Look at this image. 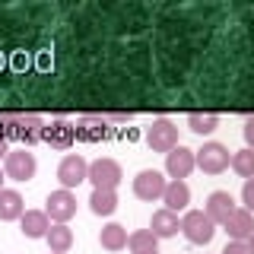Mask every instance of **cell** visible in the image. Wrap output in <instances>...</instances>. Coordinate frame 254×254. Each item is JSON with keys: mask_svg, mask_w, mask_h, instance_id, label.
I'll use <instances>...</instances> for the list:
<instances>
[{"mask_svg": "<svg viewBox=\"0 0 254 254\" xmlns=\"http://www.w3.org/2000/svg\"><path fill=\"white\" fill-rule=\"evenodd\" d=\"M89 210L95 213V216H111V213L118 210V194H115V190H99V188H92Z\"/></svg>", "mask_w": 254, "mask_h": 254, "instance_id": "cell-21", "label": "cell"}, {"mask_svg": "<svg viewBox=\"0 0 254 254\" xmlns=\"http://www.w3.org/2000/svg\"><path fill=\"white\" fill-rule=\"evenodd\" d=\"M248 248H251V254H254V232H251V238H248Z\"/></svg>", "mask_w": 254, "mask_h": 254, "instance_id": "cell-31", "label": "cell"}, {"mask_svg": "<svg viewBox=\"0 0 254 254\" xmlns=\"http://www.w3.org/2000/svg\"><path fill=\"white\" fill-rule=\"evenodd\" d=\"M19 229L26 238H45L48 229H51V219L45 216V210H26L19 216Z\"/></svg>", "mask_w": 254, "mask_h": 254, "instance_id": "cell-15", "label": "cell"}, {"mask_svg": "<svg viewBox=\"0 0 254 254\" xmlns=\"http://www.w3.org/2000/svg\"><path fill=\"white\" fill-rule=\"evenodd\" d=\"M194 169H197L194 149H188V146H181V143H178L172 153H165V172H169L175 181H185Z\"/></svg>", "mask_w": 254, "mask_h": 254, "instance_id": "cell-12", "label": "cell"}, {"mask_svg": "<svg viewBox=\"0 0 254 254\" xmlns=\"http://www.w3.org/2000/svg\"><path fill=\"white\" fill-rule=\"evenodd\" d=\"M229 165H232L245 181L254 178V149L245 146V149H238V153H232V162H229Z\"/></svg>", "mask_w": 254, "mask_h": 254, "instance_id": "cell-24", "label": "cell"}, {"mask_svg": "<svg viewBox=\"0 0 254 254\" xmlns=\"http://www.w3.org/2000/svg\"><path fill=\"white\" fill-rule=\"evenodd\" d=\"M146 146L153 153H172L178 146V127H175L169 118H159V121L149 124L146 130Z\"/></svg>", "mask_w": 254, "mask_h": 254, "instance_id": "cell-5", "label": "cell"}, {"mask_svg": "<svg viewBox=\"0 0 254 254\" xmlns=\"http://www.w3.org/2000/svg\"><path fill=\"white\" fill-rule=\"evenodd\" d=\"M51 254H54V251H51Z\"/></svg>", "mask_w": 254, "mask_h": 254, "instance_id": "cell-33", "label": "cell"}, {"mask_svg": "<svg viewBox=\"0 0 254 254\" xmlns=\"http://www.w3.org/2000/svg\"><path fill=\"white\" fill-rule=\"evenodd\" d=\"M3 181H6V175H3V169H0V190H3Z\"/></svg>", "mask_w": 254, "mask_h": 254, "instance_id": "cell-30", "label": "cell"}, {"mask_svg": "<svg viewBox=\"0 0 254 254\" xmlns=\"http://www.w3.org/2000/svg\"><path fill=\"white\" fill-rule=\"evenodd\" d=\"M130 118H133L130 111H118V115H111V118H108V124H127Z\"/></svg>", "mask_w": 254, "mask_h": 254, "instance_id": "cell-28", "label": "cell"}, {"mask_svg": "<svg viewBox=\"0 0 254 254\" xmlns=\"http://www.w3.org/2000/svg\"><path fill=\"white\" fill-rule=\"evenodd\" d=\"M165 175L156 172V169H143L137 172V178H133V194L140 197V200H159V197L165 194Z\"/></svg>", "mask_w": 254, "mask_h": 254, "instance_id": "cell-10", "label": "cell"}, {"mask_svg": "<svg viewBox=\"0 0 254 254\" xmlns=\"http://www.w3.org/2000/svg\"><path fill=\"white\" fill-rule=\"evenodd\" d=\"M181 232L190 245H210L213 235H216V222L206 216L203 210H188L185 219H181Z\"/></svg>", "mask_w": 254, "mask_h": 254, "instance_id": "cell-2", "label": "cell"}, {"mask_svg": "<svg viewBox=\"0 0 254 254\" xmlns=\"http://www.w3.org/2000/svg\"><path fill=\"white\" fill-rule=\"evenodd\" d=\"M73 130H76V140H83V143H102V140L111 137V124H108V118H102V115L76 118Z\"/></svg>", "mask_w": 254, "mask_h": 254, "instance_id": "cell-8", "label": "cell"}, {"mask_svg": "<svg viewBox=\"0 0 254 254\" xmlns=\"http://www.w3.org/2000/svg\"><path fill=\"white\" fill-rule=\"evenodd\" d=\"M162 203H165V210H172V213L188 210L190 188L185 185V181H169V185H165V194H162Z\"/></svg>", "mask_w": 254, "mask_h": 254, "instance_id": "cell-17", "label": "cell"}, {"mask_svg": "<svg viewBox=\"0 0 254 254\" xmlns=\"http://www.w3.org/2000/svg\"><path fill=\"white\" fill-rule=\"evenodd\" d=\"M242 203H245V210L254 213V178L245 181V188H242Z\"/></svg>", "mask_w": 254, "mask_h": 254, "instance_id": "cell-25", "label": "cell"}, {"mask_svg": "<svg viewBox=\"0 0 254 254\" xmlns=\"http://www.w3.org/2000/svg\"><path fill=\"white\" fill-rule=\"evenodd\" d=\"M26 213V203H22V194L13 188H3L0 190V219L10 222V219H19Z\"/></svg>", "mask_w": 254, "mask_h": 254, "instance_id": "cell-19", "label": "cell"}, {"mask_svg": "<svg viewBox=\"0 0 254 254\" xmlns=\"http://www.w3.org/2000/svg\"><path fill=\"white\" fill-rule=\"evenodd\" d=\"M156 242L159 238L149 232V229H137V232L127 235V248H130L133 254H146V251H156Z\"/></svg>", "mask_w": 254, "mask_h": 254, "instance_id": "cell-23", "label": "cell"}, {"mask_svg": "<svg viewBox=\"0 0 254 254\" xmlns=\"http://www.w3.org/2000/svg\"><path fill=\"white\" fill-rule=\"evenodd\" d=\"M42 127L45 121L38 115H0V137L3 140H19L32 146V143H42Z\"/></svg>", "mask_w": 254, "mask_h": 254, "instance_id": "cell-1", "label": "cell"}, {"mask_svg": "<svg viewBox=\"0 0 254 254\" xmlns=\"http://www.w3.org/2000/svg\"><path fill=\"white\" fill-rule=\"evenodd\" d=\"M235 210H238V206H235V197L229 194V190H213V194L206 197V210L203 213L216 222V226H226V219L232 216Z\"/></svg>", "mask_w": 254, "mask_h": 254, "instance_id": "cell-13", "label": "cell"}, {"mask_svg": "<svg viewBox=\"0 0 254 254\" xmlns=\"http://www.w3.org/2000/svg\"><path fill=\"white\" fill-rule=\"evenodd\" d=\"M42 143H48L51 149H70L76 143V130L70 121H64V118H54V121H48L42 127Z\"/></svg>", "mask_w": 254, "mask_h": 254, "instance_id": "cell-9", "label": "cell"}, {"mask_svg": "<svg viewBox=\"0 0 254 254\" xmlns=\"http://www.w3.org/2000/svg\"><path fill=\"white\" fill-rule=\"evenodd\" d=\"M99 245L105 251H121V248H127V229L118 226V222H108V226L99 232Z\"/></svg>", "mask_w": 254, "mask_h": 254, "instance_id": "cell-20", "label": "cell"}, {"mask_svg": "<svg viewBox=\"0 0 254 254\" xmlns=\"http://www.w3.org/2000/svg\"><path fill=\"white\" fill-rule=\"evenodd\" d=\"M45 242H48V248H51L54 254H67L70 248H73V229H70L67 222H54V226L48 229Z\"/></svg>", "mask_w": 254, "mask_h": 254, "instance_id": "cell-18", "label": "cell"}, {"mask_svg": "<svg viewBox=\"0 0 254 254\" xmlns=\"http://www.w3.org/2000/svg\"><path fill=\"white\" fill-rule=\"evenodd\" d=\"M188 127L194 133H200V137H206V133H213L219 127V115H213V111H190V115H188Z\"/></svg>", "mask_w": 254, "mask_h": 254, "instance_id": "cell-22", "label": "cell"}, {"mask_svg": "<svg viewBox=\"0 0 254 254\" xmlns=\"http://www.w3.org/2000/svg\"><path fill=\"white\" fill-rule=\"evenodd\" d=\"M222 254H251V248H248V242H229L222 248Z\"/></svg>", "mask_w": 254, "mask_h": 254, "instance_id": "cell-26", "label": "cell"}, {"mask_svg": "<svg viewBox=\"0 0 254 254\" xmlns=\"http://www.w3.org/2000/svg\"><path fill=\"white\" fill-rule=\"evenodd\" d=\"M194 162L206 175H222L229 169V162H232V156H229V149L222 143H203V149L194 153Z\"/></svg>", "mask_w": 254, "mask_h": 254, "instance_id": "cell-4", "label": "cell"}, {"mask_svg": "<svg viewBox=\"0 0 254 254\" xmlns=\"http://www.w3.org/2000/svg\"><path fill=\"white\" fill-rule=\"evenodd\" d=\"M45 216L51 219V222H70L76 216V197H73V190H51L48 194V200H45Z\"/></svg>", "mask_w": 254, "mask_h": 254, "instance_id": "cell-7", "label": "cell"}, {"mask_svg": "<svg viewBox=\"0 0 254 254\" xmlns=\"http://www.w3.org/2000/svg\"><path fill=\"white\" fill-rule=\"evenodd\" d=\"M242 133H245V143H248V149H254V118H248V121H245Z\"/></svg>", "mask_w": 254, "mask_h": 254, "instance_id": "cell-27", "label": "cell"}, {"mask_svg": "<svg viewBox=\"0 0 254 254\" xmlns=\"http://www.w3.org/2000/svg\"><path fill=\"white\" fill-rule=\"evenodd\" d=\"M35 169H38V162L29 149H13L3 159V175L10 181H32L35 178Z\"/></svg>", "mask_w": 254, "mask_h": 254, "instance_id": "cell-6", "label": "cell"}, {"mask_svg": "<svg viewBox=\"0 0 254 254\" xmlns=\"http://www.w3.org/2000/svg\"><path fill=\"white\" fill-rule=\"evenodd\" d=\"M86 175H89V162H86L83 156L70 153V156H64V159H61V165H58V181L64 185V190L83 185Z\"/></svg>", "mask_w": 254, "mask_h": 254, "instance_id": "cell-11", "label": "cell"}, {"mask_svg": "<svg viewBox=\"0 0 254 254\" xmlns=\"http://www.w3.org/2000/svg\"><path fill=\"white\" fill-rule=\"evenodd\" d=\"M178 229H181V219H178V213L165 210V206L153 213V222H149V232H153L156 238H172V235H178Z\"/></svg>", "mask_w": 254, "mask_h": 254, "instance_id": "cell-16", "label": "cell"}, {"mask_svg": "<svg viewBox=\"0 0 254 254\" xmlns=\"http://www.w3.org/2000/svg\"><path fill=\"white\" fill-rule=\"evenodd\" d=\"M121 178H124V172H121V165H118L115 159H95V162H89L86 181H92V188L115 190L118 185H121Z\"/></svg>", "mask_w": 254, "mask_h": 254, "instance_id": "cell-3", "label": "cell"}, {"mask_svg": "<svg viewBox=\"0 0 254 254\" xmlns=\"http://www.w3.org/2000/svg\"><path fill=\"white\" fill-rule=\"evenodd\" d=\"M6 153H10V149H6V140L0 137V159H6Z\"/></svg>", "mask_w": 254, "mask_h": 254, "instance_id": "cell-29", "label": "cell"}, {"mask_svg": "<svg viewBox=\"0 0 254 254\" xmlns=\"http://www.w3.org/2000/svg\"><path fill=\"white\" fill-rule=\"evenodd\" d=\"M146 254H159V251H146Z\"/></svg>", "mask_w": 254, "mask_h": 254, "instance_id": "cell-32", "label": "cell"}, {"mask_svg": "<svg viewBox=\"0 0 254 254\" xmlns=\"http://www.w3.org/2000/svg\"><path fill=\"white\" fill-rule=\"evenodd\" d=\"M226 232H229V238H232V242H248L251 238V232H254V216L248 210H235L232 216L226 219Z\"/></svg>", "mask_w": 254, "mask_h": 254, "instance_id": "cell-14", "label": "cell"}]
</instances>
